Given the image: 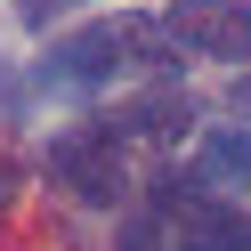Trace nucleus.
<instances>
[{"label": "nucleus", "instance_id": "nucleus-9", "mask_svg": "<svg viewBox=\"0 0 251 251\" xmlns=\"http://www.w3.org/2000/svg\"><path fill=\"white\" fill-rule=\"evenodd\" d=\"M235 105H243V114H251V81H243V89H235Z\"/></svg>", "mask_w": 251, "mask_h": 251}, {"label": "nucleus", "instance_id": "nucleus-6", "mask_svg": "<svg viewBox=\"0 0 251 251\" xmlns=\"http://www.w3.org/2000/svg\"><path fill=\"white\" fill-rule=\"evenodd\" d=\"M186 178L211 186V195L251 186V130H202V138H195V162H186Z\"/></svg>", "mask_w": 251, "mask_h": 251}, {"label": "nucleus", "instance_id": "nucleus-4", "mask_svg": "<svg viewBox=\"0 0 251 251\" xmlns=\"http://www.w3.org/2000/svg\"><path fill=\"white\" fill-rule=\"evenodd\" d=\"M162 41L178 57H211V65H251V0H170Z\"/></svg>", "mask_w": 251, "mask_h": 251}, {"label": "nucleus", "instance_id": "nucleus-3", "mask_svg": "<svg viewBox=\"0 0 251 251\" xmlns=\"http://www.w3.org/2000/svg\"><path fill=\"white\" fill-rule=\"evenodd\" d=\"M49 178L65 186L73 202H89V211H114V202L138 186V154L122 146V138H105L98 122H81L73 138L49 146Z\"/></svg>", "mask_w": 251, "mask_h": 251}, {"label": "nucleus", "instance_id": "nucleus-7", "mask_svg": "<svg viewBox=\"0 0 251 251\" xmlns=\"http://www.w3.org/2000/svg\"><path fill=\"white\" fill-rule=\"evenodd\" d=\"M122 251H162V227H154V211H138L130 227H122Z\"/></svg>", "mask_w": 251, "mask_h": 251}, {"label": "nucleus", "instance_id": "nucleus-8", "mask_svg": "<svg viewBox=\"0 0 251 251\" xmlns=\"http://www.w3.org/2000/svg\"><path fill=\"white\" fill-rule=\"evenodd\" d=\"M25 8H33V17H49V8H65V0H25Z\"/></svg>", "mask_w": 251, "mask_h": 251}, {"label": "nucleus", "instance_id": "nucleus-5", "mask_svg": "<svg viewBox=\"0 0 251 251\" xmlns=\"http://www.w3.org/2000/svg\"><path fill=\"white\" fill-rule=\"evenodd\" d=\"M98 130L122 138L130 154L178 146V138H186V98H178V89H146V98H130V105H114V114H98Z\"/></svg>", "mask_w": 251, "mask_h": 251}, {"label": "nucleus", "instance_id": "nucleus-1", "mask_svg": "<svg viewBox=\"0 0 251 251\" xmlns=\"http://www.w3.org/2000/svg\"><path fill=\"white\" fill-rule=\"evenodd\" d=\"M162 25L146 17V8H114V17H89L81 33H65L49 49V81L57 89H89V98H98V89H114V81H130V73H154L162 65Z\"/></svg>", "mask_w": 251, "mask_h": 251}, {"label": "nucleus", "instance_id": "nucleus-2", "mask_svg": "<svg viewBox=\"0 0 251 251\" xmlns=\"http://www.w3.org/2000/svg\"><path fill=\"white\" fill-rule=\"evenodd\" d=\"M146 211L162 227V251H251V219L195 178H162Z\"/></svg>", "mask_w": 251, "mask_h": 251}]
</instances>
